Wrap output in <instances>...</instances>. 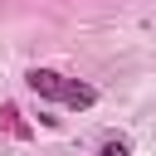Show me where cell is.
I'll use <instances>...</instances> for the list:
<instances>
[{
	"label": "cell",
	"mask_w": 156,
	"mask_h": 156,
	"mask_svg": "<svg viewBox=\"0 0 156 156\" xmlns=\"http://www.w3.org/2000/svg\"><path fill=\"white\" fill-rule=\"evenodd\" d=\"M58 102H63V107H73V112H88V107L98 102V93H93L88 83H78V78H63V88H58Z\"/></svg>",
	"instance_id": "2"
},
{
	"label": "cell",
	"mask_w": 156,
	"mask_h": 156,
	"mask_svg": "<svg viewBox=\"0 0 156 156\" xmlns=\"http://www.w3.org/2000/svg\"><path fill=\"white\" fill-rule=\"evenodd\" d=\"M98 156H132V146L122 141V136H112V141H102V151Z\"/></svg>",
	"instance_id": "4"
},
{
	"label": "cell",
	"mask_w": 156,
	"mask_h": 156,
	"mask_svg": "<svg viewBox=\"0 0 156 156\" xmlns=\"http://www.w3.org/2000/svg\"><path fill=\"white\" fill-rule=\"evenodd\" d=\"M24 83H29V93H34V98H49V102H58L63 73H54V68H29V73H24Z\"/></svg>",
	"instance_id": "1"
},
{
	"label": "cell",
	"mask_w": 156,
	"mask_h": 156,
	"mask_svg": "<svg viewBox=\"0 0 156 156\" xmlns=\"http://www.w3.org/2000/svg\"><path fill=\"white\" fill-rule=\"evenodd\" d=\"M0 122H5V127H10L15 136H29V127L20 122V112H15V107H5V112H0Z\"/></svg>",
	"instance_id": "3"
}]
</instances>
